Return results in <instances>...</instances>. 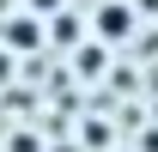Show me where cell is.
<instances>
[{
  "label": "cell",
  "mask_w": 158,
  "mask_h": 152,
  "mask_svg": "<svg viewBox=\"0 0 158 152\" xmlns=\"http://www.w3.org/2000/svg\"><path fill=\"white\" fill-rule=\"evenodd\" d=\"M61 6H67V0H24V12H37V19H55Z\"/></svg>",
  "instance_id": "obj_3"
},
{
  "label": "cell",
  "mask_w": 158,
  "mask_h": 152,
  "mask_svg": "<svg viewBox=\"0 0 158 152\" xmlns=\"http://www.w3.org/2000/svg\"><path fill=\"white\" fill-rule=\"evenodd\" d=\"M43 37H49V19H37V12H12V19L0 24V43H6L12 55H31V49H43Z\"/></svg>",
  "instance_id": "obj_1"
},
{
  "label": "cell",
  "mask_w": 158,
  "mask_h": 152,
  "mask_svg": "<svg viewBox=\"0 0 158 152\" xmlns=\"http://www.w3.org/2000/svg\"><path fill=\"white\" fill-rule=\"evenodd\" d=\"M134 37V6L128 0H103L98 6V43H122Z\"/></svg>",
  "instance_id": "obj_2"
}]
</instances>
